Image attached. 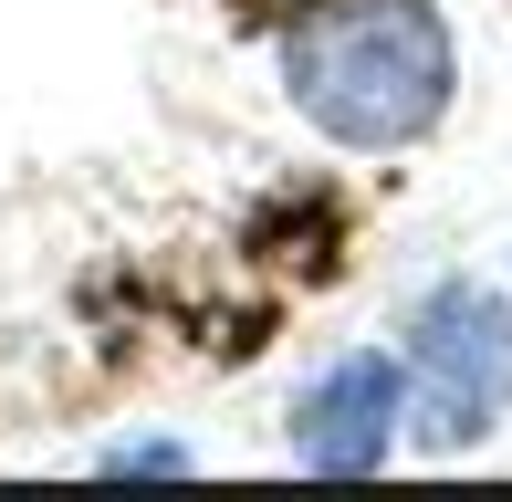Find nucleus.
<instances>
[{"mask_svg": "<svg viewBox=\"0 0 512 502\" xmlns=\"http://www.w3.org/2000/svg\"><path fill=\"white\" fill-rule=\"evenodd\" d=\"M272 74L335 157H408L460 105V32L439 0H304Z\"/></svg>", "mask_w": 512, "mask_h": 502, "instance_id": "obj_1", "label": "nucleus"}, {"mask_svg": "<svg viewBox=\"0 0 512 502\" xmlns=\"http://www.w3.org/2000/svg\"><path fill=\"white\" fill-rule=\"evenodd\" d=\"M408 356V450L460 461L512 419V293L481 272H439L398 314Z\"/></svg>", "mask_w": 512, "mask_h": 502, "instance_id": "obj_2", "label": "nucleus"}, {"mask_svg": "<svg viewBox=\"0 0 512 502\" xmlns=\"http://www.w3.org/2000/svg\"><path fill=\"white\" fill-rule=\"evenodd\" d=\"M283 450L314 482H366L408 450V356L398 346H345L293 387L283 408Z\"/></svg>", "mask_w": 512, "mask_h": 502, "instance_id": "obj_3", "label": "nucleus"}, {"mask_svg": "<svg viewBox=\"0 0 512 502\" xmlns=\"http://www.w3.org/2000/svg\"><path fill=\"white\" fill-rule=\"evenodd\" d=\"M95 471H199V450L189 440H105Z\"/></svg>", "mask_w": 512, "mask_h": 502, "instance_id": "obj_4", "label": "nucleus"}]
</instances>
